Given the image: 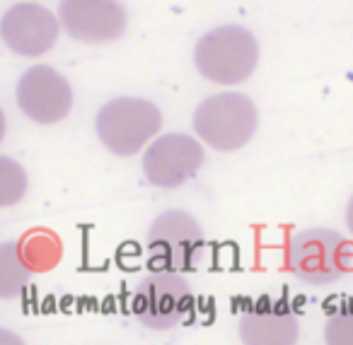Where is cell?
I'll return each instance as SVG.
<instances>
[{"mask_svg":"<svg viewBox=\"0 0 353 345\" xmlns=\"http://www.w3.org/2000/svg\"><path fill=\"white\" fill-rule=\"evenodd\" d=\"M285 261L305 285H329L353 271V244L334 229H303L288 242Z\"/></svg>","mask_w":353,"mask_h":345,"instance_id":"obj_1","label":"cell"},{"mask_svg":"<svg viewBox=\"0 0 353 345\" xmlns=\"http://www.w3.org/2000/svg\"><path fill=\"white\" fill-rule=\"evenodd\" d=\"M298 314L285 300L264 295L242 311L240 338L247 345H288L298 340Z\"/></svg>","mask_w":353,"mask_h":345,"instance_id":"obj_11","label":"cell"},{"mask_svg":"<svg viewBox=\"0 0 353 345\" xmlns=\"http://www.w3.org/2000/svg\"><path fill=\"white\" fill-rule=\"evenodd\" d=\"M0 167H3V184H0V191H3V205H12L25 196L27 191V176L10 157H3L0 160Z\"/></svg>","mask_w":353,"mask_h":345,"instance_id":"obj_14","label":"cell"},{"mask_svg":"<svg viewBox=\"0 0 353 345\" xmlns=\"http://www.w3.org/2000/svg\"><path fill=\"white\" fill-rule=\"evenodd\" d=\"M17 104L32 121L51 123L63 121L73 107V92L70 85L59 70L49 65H34L20 78L17 85Z\"/></svg>","mask_w":353,"mask_h":345,"instance_id":"obj_9","label":"cell"},{"mask_svg":"<svg viewBox=\"0 0 353 345\" xmlns=\"http://www.w3.org/2000/svg\"><path fill=\"white\" fill-rule=\"evenodd\" d=\"M203 232L194 215L184 210H170L152 222L148 232V249H150L155 271L192 273L203 258Z\"/></svg>","mask_w":353,"mask_h":345,"instance_id":"obj_5","label":"cell"},{"mask_svg":"<svg viewBox=\"0 0 353 345\" xmlns=\"http://www.w3.org/2000/svg\"><path fill=\"white\" fill-rule=\"evenodd\" d=\"M346 224H348V232L353 234V198L346 205Z\"/></svg>","mask_w":353,"mask_h":345,"instance_id":"obj_15","label":"cell"},{"mask_svg":"<svg viewBox=\"0 0 353 345\" xmlns=\"http://www.w3.org/2000/svg\"><path fill=\"white\" fill-rule=\"evenodd\" d=\"M162 128V114L145 99L121 97L104 104L97 114V136L117 157L136 155Z\"/></svg>","mask_w":353,"mask_h":345,"instance_id":"obj_4","label":"cell"},{"mask_svg":"<svg viewBox=\"0 0 353 345\" xmlns=\"http://www.w3.org/2000/svg\"><path fill=\"white\" fill-rule=\"evenodd\" d=\"M192 304V287L174 271H155L145 275L133 295V311L138 321L152 331L174 328L187 321Z\"/></svg>","mask_w":353,"mask_h":345,"instance_id":"obj_6","label":"cell"},{"mask_svg":"<svg viewBox=\"0 0 353 345\" xmlns=\"http://www.w3.org/2000/svg\"><path fill=\"white\" fill-rule=\"evenodd\" d=\"M194 63L211 83L240 85L254 73L259 63V46L242 27H221L199 39Z\"/></svg>","mask_w":353,"mask_h":345,"instance_id":"obj_2","label":"cell"},{"mask_svg":"<svg viewBox=\"0 0 353 345\" xmlns=\"http://www.w3.org/2000/svg\"><path fill=\"white\" fill-rule=\"evenodd\" d=\"M3 41L10 46V51L27 59H37L51 51V46L59 39V20L46 8L25 3L15 6L3 17Z\"/></svg>","mask_w":353,"mask_h":345,"instance_id":"obj_10","label":"cell"},{"mask_svg":"<svg viewBox=\"0 0 353 345\" xmlns=\"http://www.w3.org/2000/svg\"><path fill=\"white\" fill-rule=\"evenodd\" d=\"M17 249H20L17 244H6L3 251H0V290L6 297H12L30 280V271L15 256Z\"/></svg>","mask_w":353,"mask_h":345,"instance_id":"obj_12","label":"cell"},{"mask_svg":"<svg viewBox=\"0 0 353 345\" xmlns=\"http://www.w3.org/2000/svg\"><path fill=\"white\" fill-rule=\"evenodd\" d=\"M203 165V147L184 133L162 136L145 150L143 169L152 186L176 189L187 184Z\"/></svg>","mask_w":353,"mask_h":345,"instance_id":"obj_8","label":"cell"},{"mask_svg":"<svg viewBox=\"0 0 353 345\" xmlns=\"http://www.w3.org/2000/svg\"><path fill=\"white\" fill-rule=\"evenodd\" d=\"M324 340L332 345H353V300L334 306L324 324Z\"/></svg>","mask_w":353,"mask_h":345,"instance_id":"obj_13","label":"cell"},{"mask_svg":"<svg viewBox=\"0 0 353 345\" xmlns=\"http://www.w3.org/2000/svg\"><path fill=\"white\" fill-rule=\"evenodd\" d=\"M259 126V114L250 97L240 92H223L199 104L194 128L213 150L232 152L245 147Z\"/></svg>","mask_w":353,"mask_h":345,"instance_id":"obj_3","label":"cell"},{"mask_svg":"<svg viewBox=\"0 0 353 345\" xmlns=\"http://www.w3.org/2000/svg\"><path fill=\"white\" fill-rule=\"evenodd\" d=\"M61 27L75 41L102 46L126 32V8L121 0H63Z\"/></svg>","mask_w":353,"mask_h":345,"instance_id":"obj_7","label":"cell"}]
</instances>
